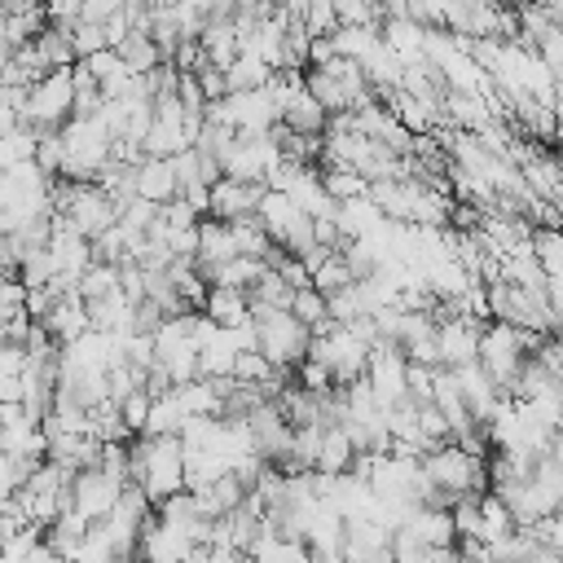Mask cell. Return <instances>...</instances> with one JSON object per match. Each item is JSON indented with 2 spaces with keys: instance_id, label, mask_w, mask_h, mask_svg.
I'll return each instance as SVG.
<instances>
[{
  "instance_id": "1",
  "label": "cell",
  "mask_w": 563,
  "mask_h": 563,
  "mask_svg": "<svg viewBox=\"0 0 563 563\" xmlns=\"http://www.w3.org/2000/svg\"><path fill=\"white\" fill-rule=\"evenodd\" d=\"M128 466H132V484H141L154 501H167L189 488V453L180 435H150V431L132 435Z\"/></svg>"
},
{
  "instance_id": "2",
  "label": "cell",
  "mask_w": 563,
  "mask_h": 563,
  "mask_svg": "<svg viewBox=\"0 0 563 563\" xmlns=\"http://www.w3.org/2000/svg\"><path fill=\"white\" fill-rule=\"evenodd\" d=\"M422 475L435 493L431 506H453L457 497L493 488V453H475V449H462L457 440H444L422 457Z\"/></svg>"
},
{
  "instance_id": "3",
  "label": "cell",
  "mask_w": 563,
  "mask_h": 563,
  "mask_svg": "<svg viewBox=\"0 0 563 563\" xmlns=\"http://www.w3.org/2000/svg\"><path fill=\"white\" fill-rule=\"evenodd\" d=\"M303 84L312 88V97H317L330 114H339V110H365L369 101H378V92H374L365 66H361L356 57H334V62H325V66H308V70H303Z\"/></svg>"
},
{
  "instance_id": "4",
  "label": "cell",
  "mask_w": 563,
  "mask_h": 563,
  "mask_svg": "<svg viewBox=\"0 0 563 563\" xmlns=\"http://www.w3.org/2000/svg\"><path fill=\"white\" fill-rule=\"evenodd\" d=\"M255 317V347L277 365V369H299L312 352V325L299 321L290 308H251Z\"/></svg>"
},
{
  "instance_id": "5",
  "label": "cell",
  "mask_w": 563,
  "mask_h": 563,
  "mask_svg": "<svg viewBox=\"0 0 563 563\" xmlns=\"http://www.w3.org/2000/svg\"><path fill=\"white\" fill-rule=\"evenodd\" d=\"M545 334H537V330H519V325H510V321H484V339H479V365L497 378V387L510 396V387H515V378L523 374V365L532 361V352H537V343H541Z\"/></svg>"
},
{
  "instance_id": "6",
  "label": "cell",
  "mask_w": 563,
  "mask_h": 563,
  "mask_svg": "<svg viewBox=\"0 0 563 563\" xmlns=\"http://www.w3.org/2000/svg\"><path fill=\"white\" fill-rule=\"evenodd\" d=\"M70 484H75V471L62 466V462H53V457H44L40 471H35L18 493H9V497H18L22 515H26L35 528H53V523L70 510Z\"/></svg>"
},
{
  "instance_id": "7",
  "label": "cell",
  "mask_w": 563,
  "mask_h": 563,
  "mask_svg": "<svg viewBox=\"0 0 563 563\" xmlns=\"http://www.w3.org/2000/svg\"><path fill=\"white\" fill-rule=\"evenodd\" d=\"M62 136H66V167H62V176H70V180H97L101 167L114 158V141H119L101 114L70 119L62 128Z\"/></svg>"
},
{
  "instance_id": "8",
  "label": "cell",
  "mask_w": 563,
  "mask_h": 563,
  "mask_svg": "<svg viewBox=\"0 0 563 563\" xmlns=\"http://www.w3.org/2000/svg\"><path fill=\"white\" fill-rule=\"evenodd\" d=\"M255 216H260V224L268 229V238H273L277 246H286L290 255H303V251L317 242V216H308V211H303L290 194H282V189H268Z\"/></svg>"
},
{
  "instance_id": "9",
  "label": "cell",
  "mask_w": 563,
  "mask_h": 563,
  "mask_svg": "<svg viewBox=\"0 0 563 563\" xmlns=\"http://www.w3.org/2000/svg\"><path fill=\"white\" fill-rule=\"evenodd\" d=\"M70 119H75V66L53 70V75H44L40 84H31L22 123H31V128H40V132H57V128H66Z\"/></svg>"
},
{
  "instance_id": "10",
  "label": "cell",
  "mask_w": 563,
  "mask_h": 563,
  "mask_svg": "<svg viewBox=\"0 0 563 563\" xmlns=\"http://www.w3.org/2000/svg\"><path fill=\"white\" fill-rule=\"evenodd\" d=\"M277 163H282V145H277L273 132H264V136L238 132V136L229 141V150L220 154V172H224V176L260 180V185H268V176H273Z\"/></svg>"
},
{
  "instance_id": "11",
  "label": "cell",
  "mask_w": 563,
  "mask_h": 563,
  "mask_svg": "<svg viewBox=\"0 0 563 563\" xmlns=\"http://www.w3.org/2000/svg\"><path fill=\"white\" fill-rule=\"evenodd\" d=\"M123 488H128V479L123 475H114L110 466H84V471H75V484H70V506L88 519V523H101L114 506H119V497H123Z\"/></svg>"
},
{
  "instance_id": "12",
  "label": "cell",
  "mask_w": 563,
  "mask_h": 563,
  "mask_svg": "<svg viewBox=\"0 0 563 563\" xmlns=\"http://www.w3.org/2000/svg\"><path fill=\"white\" fill-rule=\"evenodd\" d=\"M435 317H440V365H449V369L475 365L479 361V339H484L479 317L453 312L444 299H435Z\"/></svg>"
},
{
  "instance_id": "13",
  "label": "cell",
  "mask_w": 563,
  "mask_h": 563,
  "mask_svg": "<svg viewBox=\"0 0 563 563\" xmlns=\"http://www.w3.org/2000/svg\"><path fill=\"white\" fill-rule=\"evenodd\" d=\"M365 383H369V391H374L387 409H396L400 400H409V356H405V347L391 343V339H378L374 352H369Z\"/></svg>"
},
{
  "instance_id": "14",
  "label": "cell",
  "mask_w": 563,
  "mask_h": 563,
  "mask_svg": "<svg viewBox=\"0 0 563 563\" xmlns=\"http://www.w3.org/2000/svg\"><path fill=\"white\" fill-rule=\"evenodd\" d=\"M246 431H251L255 453H264L273 466L286 457V449H290V440H295V422L286 418L282 400H260V405L246 413Z\"/></svg>"
},
{
  "instance_id": "15",
  "label": "cell",
  "mask_w": 563,
  "mask_h": 563,
  "mask_svg": "<svg viewBox=\"0 0 563 563\" xmlns=\"http://www.w3.org/2000/svg\"><path fill=\"white\" fill-rule=\"evenodd\" d=\"M198 545H202V541H198L189 528H180V523L154 515L150 528H145V537H141L136 559H141V563H185Z\"/></svg>"
},
{
  "instance_id": "16",
  "label": "cell",
  "mask_w": 563,
  "mask_h": 563,
  "mask_svg": "<svg viewBox=\"0 0 563 563\" xmlns=\"http://www.w3.org/2000/svg\"><path fill=\"white\" fill-rule=\"evenodd\" d=\"M391 537H396V528L383 523V519H374V515L347 519L343 563H396V559H391Z\"/></svg>"
},
{
  "instance_id": "17",
  "label": "cell",
  "mask_w": 563,
  "mask_h": 563,
  "mask_svg": "<svg viewBox=\"0 0 563 563\" xmlns=\"http://www.w3.org/2000/svg\"><path fill=\"white\" fill-rule=\"evenodd\" d=\"M264 194H268V185H260V180H238V176H220L216 185H211V198H207V216H216V220H251L255 211H260V202H264Z\"/></svg>"
},
{
  "instance_id": "18",
  "label": "cell",
  "mask_w": 563,
  "mask_h": 563,
  "mask_svg": "<svg viewBox=\"0 0 563 563\" xmlns=\"http://www.w3.org/2000/svg\"><path fill=\"white\" fill-rule=\"evenodd\" d=\"M44 330L66 347V343H75V339H84L88 330H92V312H88V299L79 295V290H62L57 295V303L48 308V317H44Z\"/></svg>"
},
{
  "instance_id": "19",
  "label": "cell",
  "mask_w": 563,
  "mask_h": 563,
  "mask_svg": "<svg viewBox=\"0 0 563 563\" xmlns=\"http://www.w3.org/2000/svg\"><path fill=\"white\" fill-rule=\"evenodd\" d=\"M282 123L290 132H303V136H325V128H330V110L312 97V88L303 84V75L295 79V88H290V97L282 106Z\"/></svg>"
},
{
  "instance_id": "20",
  "label": "cell",
  "mask_w": 563,
  "mask_h": 563,
  "mask_svg": "<svg viewBox=\"0 0 563 563\" xmlns=\"http://www.w3.org/2000/svg\"><path fill=\"white\" fill-rule=\"evenodd\" d=\"M233 255H242L233 224H229V220H216V216H202V224H198V251H194L198 268L211 277V273H216L220 264H229Z\"/></svg>"
},
{
  "instance_id": "21",
  "label": "cell",
  "mask_w": 563,
  "mask_h": 563,
  "mask_svg": "<svg viewBox=\"0 0 563 563\" xmlns=\"http://www.w3.org/2000/svg\"><path fill=\"white\" fill-rule=\"evenodd\" d=\"M132 185H136V198H150L158 207H167L172 198H180V180H176V163L172 158H154L145 154L132 172Z\"/></svg>"
},
{
  "instance_id": "22",
  "label": "cell",
  "mask_w": 563,
  "mask_h": 563,
  "mask_svg": "<svg viewBox=\"0 0 563 563\" xmlns=\"http://www.w3.org/2000/svg\"><path fill=\"white\" fill-rule=\"evenodd\" d=\"M202 312H207L216 325H229V330H246V325H255V317H251V290H242V286L211 282Z\"/></svg>"
},
{
  "instance_id": "23",
  "label": "cell",
  "mask_w": 563,
  "mask_h": 563,
  "mask_svg": "<svg viewBox=\"0 0 563 563\" xmlns=\"http://www.w3.org/2000/svg\"><path fill=\"white\" fill-rule=\"evenodd\" d=\"M400 528H409V532H418L427 545H435V550H457V523H453V510L449 506H431V501H422V506H413V515L400 523Z\"/></svg>"
},
{
  "instance_id": "24",
  "label": "cell",
  "mask_w": 563,
  "mask_h": 563,
  "mask_svg": "<svg viewBox=\"0 0 563 563\" xmlns=\"http://www.w3.org/2000/svg\"><path fill=\"white\" fill-rule=\"evenodd\" d=\"M356 457H361L356 435H352L343 422H325V431H321V453H317V471H321V475H343V471L356 466Z\"/></svg>"
},
{
  "instance_id": "25",
  "label": "cell",
  "mask_w": 563,
  "mask_h": 563,
  "mask_svg": "<svg viewBox=\"0 0 563 563\" xmlns=\"http://www.w3.org/2000/svg\"><path fill=\"white\" fill-rule=\"evenodd\" d=\"M194 497H198V506L211 515V519H224V515H233L246 497H251V488L233 475V471H224V475H216L207 488H189Z\"/></svg>"
},
{
  "instance_id": "26",
  "label": "cell",
  "mask_w": 563,
  "mask_h": 563,
  "mask_svg": "<svg viewBox=\"0 0 563 563\" xmlns=\"http://www.w3.org/2000/svg\"><path fill=\"white\" fill-rule=\"evenodd\" d=\"M202 48H207V62L211 66H229L238 53H242V31H238V22L229 18V13H216L207 26H202Z\"/></svg>"
},
{
  "instance_id": "27",
  "label": "cell",
  "mask_w": 563,
  "mask_h": 563,
  "mask_svg": "<svg viewBox=\"0 0 563 563\" xmlns=\"http://www.w3.org/2000/svg\"><path fill=\"white\" fill-rule=\"evenodd\" d=\"M114 48H119V57L128 62L132 75H150V70H158V66L167 62V53L158 48V40H154L150 31H132V35H123Z\"/></svg>"
},
{
  "instance_id": "28",
  "label": "cell",
  "mask_w": 563,
  "mask_h": 563,
  "mask_svg": "<svg viewBox=\"0 0 563 563\" xmlns=\"http://www.w3.org/2000/svg\"><path fill=\"white\" fill-rule=\"evenodd\" d=\"M519 523H515V515H510V506L488 488L484 497H479V532H475V541H484V545H493V541H501V537H510Z\"/></svg>"
},
{
  "instance_id": "29",
  "label": "cell",
  "mask_w": 563,
  "mask_h": 563,
  "mask_svg": "<svg viewBox=\"0 0 563 563\" xmlns=\"http://www.w3.org/2000/svg\"><path fill=\"white\" fill-rule=\"evenodd\" d=\"M224 75H229V92H251V88H264L273 79V66L260 53H238L224 66Z\"/></svg>"
},
{
  "instance_id": "30",
  "label": "cell",
  "mask_w": 563,
  "mask_h": 563,
  "mask_svg": "<svg viewBox=\"0 0 563 563\" xmlns=\"http://www.w3.org/2000/svg\"><path fill=\"white\" fill-rule=\"evenodd\" d=\"M88 303L92 299H106V295H114V290H123V264H110V260H97L84 277H79V286H75Z\"/></svg>"
},
{
  "instance_id": "31",
  "label": "cell",
  "mask_w": 563,
  "mask_h": 563,
  "mask_svg": "<svg viewBox=\"0 0 563 563\" xmlns=\"http://www.w3.org/2000/svg\"><path fill=\"white\" fill-rule=\"evenodd\" d=\"M268 273V264L264 260H255V255H233L229 264H220L216 273H211V282H224V286H242V290H255V282Z\"/></svg>"
},
{
  "instance_id": "32",
  "label": "cell",
  "mask_w": 563,
  "mask_h": 563,
  "mask_svg": "<svg viewBox=\"0 0 563 563\" xmlns=\"http://www.w3.org/2000/svg\"><path fill=\"white\" fill-rule=\"evenodd\" d=\"M321 180H325V189H330L334 202H352V198H365L369 194V180L356 167H321Z\"/></svg>"
},
{
  "instance_id": "33",
  "label": "cell",
  "mask_w": 563,
  "mask_h": 563,
  "mask_svg": "<svg viewBox=\"0 0 563 563\" xmlns=\"http://www.w3.org/2000/svg\"><path fill=\"white\" fill-rule=\"evenodd\" d=\"M290 303H295V286L277 268H268L251 290V308H290Z\"/></svg>"
},
{
  "instance_id": "34",
  "label": "cell",
  "mask_w": 563,
  "mask_h": 563,
  "mask_svg": "<svg viewBox=\"0 0 563 563\" xmlns=\"http://www.w3.org/2000/svg\"><path fill=\"white\" fill-rule=\"evenodd\" d=\"M347 282H356V277H352V264L343 260V251H330V255L312 268V286H317L321 295H334V290H343Z\"/></svg>"
},
{
  "instance_id": "35",
  "label": "cell",
  "mask_w": 563,
  "mask_h": 563,
  "mask_svg": "<svg viewBox=\"0 0 563 563\" xmlns=\"http://www.w3.org/2000/svg\"><path fill=\"white\" fill-rule=\"evenodd\" d=\"M290 312H295L299 321H308L312 330H325V325H334V321H330V299H325L317 286H303V290H295V303H290Z\"/></svg>"
},
{
  "instance_id": "36",
  "label": "cell",
  "mask_w": 563,
  "mask_h": 563,
  "mask_svg": "<svg viewBox=\"0 0 563 563\" xmlns=\"http://www.w3.org/2000/svg\"><path fill=\"white\" fill-rule=\"evenodd\" d=\"M532 251H537V260H541V268H545L550 277L563 273V229H559V224L532 229Z\"/></svg>"
},
{
  "instance_id": "37",
  "label": "cell",
  "mask_w": 563,
  "mask_h": 563,
  "mask_svg": "<svg viewBox=\"0 0 563 563\" xmlns=\"http://www.w3.org/2000/svg\"><path fill=\"white\" fill-rule=\"evenodd\" d=\"M444 550H435V545H427L418 532H409V528H396V537H391V559L396 563H435Z\"/></svg>"
},
{
  "instance_id": "38",
  "label": "cell",
  "mask_w": 563,
  "mask_h": 563,
  "mask_svg": "<svg viewBox=\"0 0 563 563\" xmlns=\"http://www.w3.org/2000/svg\"><path fill=\"white\" fill-rule=\"evenodd\" d=\"M119 413H123L128 431H132V435H141V431L150 427V413H154V391H150V387H136V391H128V396L119 400Z\"/></svg>"
},
{
  "instance_id": "39",
  "label": "cell",
  "mask_w": 563,
  "mask_h": 563,
  "mask_svg": "<svg viewBox=\"0 0 563 563\" xmlns=\"http://www.w3.org/2000/svg\"><path fill=\"white\" fill-rule=\"evenodd\" d=\"M70 40H75V53H79V62H84V57H92V53H101V48H110L106 22H97V18H84V22H75V26H70Z\"/></svg>"
},
{
  "instance_id": "40",
  "label": "cell",
  "mask_w": 563,
  "mask_h": 563,
  "mask_svg": "<svg viewBox=\"0 0 563 563\" xmlns=\"http://www.w3.org/2000/svg\"><path fill=\"white\" fill-rule=\"evenodd\" d=\"M35 163H40L48 176H62V167H66V136H62V128H57V132H40Z\"/></svg>"
},
{
  "instance_id": "41",
  "label": "cell",
  "mask_w": 563,
  "mask_h": 563,
  "mask_svg": "<svg viewBox=\"0 0 563 563\" xmlns=\"http://www.w3.org/2000/svg\"><path fill=\"white\" fill-rule=\"evenodd\" d=\"M479 497H484V493H471V497H457V501L449 506V510H453V523H457V537H462V541L479 532Z\"/></svg>"
},
{
  "instance_id": "42",
  "label": "cell",
  "mask_w": 563,
  "mask_h": 563,
  "mask_svg": "<svg viewBox=\"0 0 563 563\" xmlns=\"http://www.w3.org/2000/svg\"><path fill=\"white\" fill-rule=\"evenodd\" d=\"M537 57H541L554 75H563V26H559V22L537 40Z\"/></svg>"
},
{
  "instance_id": "43",
  "label": "cell",
  "mask_w": 563,
  "mask_h": 563,
  "mask_svg": "<svg viewBox=\"0 0 563 563\" xmlns=\"http://www.w3.org/2000/svg\"><path fill=\"white\" fill-rule=\"evenodd\" d=\"M44 4H48V22L53 26H66V31L88 18V4L84 0H44Z\"/></svg>"
},
{
  "instance_id": "44",
  "label": "cell",
  "mask_w": 563,
  "mask_h": 563,
  "mask_svg": "<svg viewBox=\"0 0 563 563\" xmlns=\"http://www.w3.org/2000/svg\"><path fill=\"white\" fill-rule=\"evenodd\" d=\"M26 563H66V559H62V554H57L48 541H40V545H35V554H31Z\"/></svg>"
},
{
  "instance_id": "45",
  "label": "cell",
  "mask_w": 563,
  "mask_h": 563,
  "mask_svg": "<svg viewBox=\"0 0 563 563\" xmlns=\"http://www.w3.org/2000/svg\"><path fill=\"white\" fill-rule=\"evenodd\" d=\"M537 4H541V9H545V13H550L559 26H563V0H537Z\"/></svg>"
},
{
  "instance_id": "46",
  "label": "cell",
  "mask_w": 563,
  "mask_h": 563,
  "mask_svg": "<svg viewBox=\"0 0 563 563\" xmlns=\"http://www.w3.org/2000/svg\"><path fill=\"white\" fill-rule=\"evenodd\" d=\"M435 563H462V554H457V550H444V554H440Z\"/></svg>"
}]
</instances>
